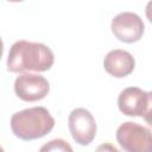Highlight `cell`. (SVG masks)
<instances>
[{
  "mask_svg": "<svg viewBox=\"0 0 152 152\" xmlns=\"http://www.w3.org/2000/svg\"><path fill=\"white\" fill-rule=\"evenodd\" d=\"M53 52L45 44L18 40L10 49L7 69L11 72L46 71L53 65Z\"/></svg>",
  "mask_w": 152,
  "mask_h": 152,
  "instance_id": "6da1fadb",
  "label": "cell"
},
{
  "mask_svg": "<svg viewBox=\"0 0 152 152\" xmlns=\"http://www.w3.org/2000/svg\"><path fill=\"white\" fill-rule=\"evenodd\" d=\"M55 119L45 107H32L17 112L11 118V128L23 140L39 139L52 131Z\"/></svg>",
  "mask_w": 152,
  "mask_h": 152,
  "instance_id": "7a4b0ae2",
  "label": "cell"
},
{
  "mask_svg": "<svg viewBox=\"0 0 152 152\" xmlns=\"http://www.w3.org/2000/svg\"><path fill=\"white\" fill-rule=\"evenodd\" d=\"M116 140L126 152H152L150 128L137 122L121 124L116 129Z\"/></svg>",
  "mask_w": 152,
  "mask_h": 152,
  "instance_id": "3957f363",
  "label": "cell"
},
{
  "mask_svg": "<svg viewBox=\"0 0 152 152\" xmlns=\"http://www.w3.org/2000/svg\"><path fill=\"white\" fill-rule=\"evenodd\" d=\"M152 106V94L138 87H128L124 89L118 97V107L120 112L127 116H141L150 122Z\"/></svg>",
  "mask_w": 152,
  "mask_h": 152,
  "instance_id": "277c9868",
  "label": "cell"
},
{
  "mask_svg": "<svg viewBox=\"0 0 152 152\" xmlns=\"http://www.w3.org/2000/svg\"><path fill=\"white\" fill-rule=\"evenodd\" d=\"M72 139L80 145H89L96 135V122L93 114L86 108L71 110L68 119Z\"/></svg>",
  "mask_w": 152,
  "mask_h": 152,
  "instance_id": "5b68a950",
  "label": "cell"
},
{
  "mask_svg": "<svg viewBox=\"0 0 152 152\" xmlns=\"http://www.w3.org/2000/svg\"><path fill=\"white\" fill-rule=\"evenodd\" d=\"M110 28L120 42L134 43L142 37L145 25L138 14L133 12H122L113 18Z\"/></svg>",
  "mask_w": 152,
  "mask_h": 152,
  "instance_id": "8992f818",
  "label": "cell"
},
{
  "mask_svg": "<svg viewBox=\"0 0 152 152\" xmlns=\"http://www.w3.org/2000/svg\"><path fill=\"white\" fill-rule=\"evenodd\" d=\"M49 90L50 86L48 80L37 74H21L14 82V91L17 96L26 102H34L44 99Z\"/></svg>",
  "mask_w": 152,
  "mask_h": 152,
  "instance_id": "52a82bcc",
  "label": "cell"
},
{
  "mask_svg": "<svg viewBox=\"0 0 152 152\" xmlns=\"http://www.w3.org/2000/svg\"><path fill=\"white\" fill-rule=\"evenodd\" d=\"M103 66L109 75L121 78L128 76L134 70L135 61L128 51L115 49L106 55L103 59Z\"/></svg>",
  "mask_w": 152,
  "mask_h": 152,
  "instance_id": "ba28073f",
  "label": "cell"
},
{
  "mask_svg": "<svg viewBox=\"0 0 152 152\" xmlns=\"http://www.w3.org/2000/svg\"><path fill=\"white\" fill-rule=\"evenodd\" d=\"M39 152H74L70 144L63 139H52L44 144Z\"/></svg>",
  "mask_w": 152,
  "mask_h": 152,
  "instance_id": "9c48e42d",
  "label": "cell"
},
{
  "mask_svg": "<svg viewBox=\"0 0 152 152\" xmlns=\"http://www.w3.org/2000/svg\"><path fill=\"white\" fill-rule=\"evenodd\" d=\"M95 152H121V151L118 150L114 145H112L109 142H104V144H101L100 146H97Z\"/></svg>",
  "mask_w": 152,
  "mask_h": 152,
  "instance_id": "30bf717a",
  "label": "cell"
},
{
  "mask_svg": "<svg viewBox=\"0 0 152 152\" xmlns=\"http://www.w3.org/2000/svg\"><path fill=\"white\" fill-rule=\"evenodd\" d=\"M2 52H4V43H2V39L0 38V59H1Z\"/></svg>",
  "mask_w": 152,
  "mask_h": 152,
  "instance_id": "8fae6325",
  "label": "cell"
},
{
  "mask_svg": "<svg viewBox=\"0 0 152 152\" xmlns=\"http://www.w3.org/2000/svg\"><path fill=\"white\" fill-rule=\"evenodd\" d=\"M0 152H5V151H4V148H2L1 146H0Z\"/></svg>",
  "mask_w": 152,
  "mask_h": 152,
  "instance_id": "7c38bea8",
  "label": "cell"
}]
</instances>
